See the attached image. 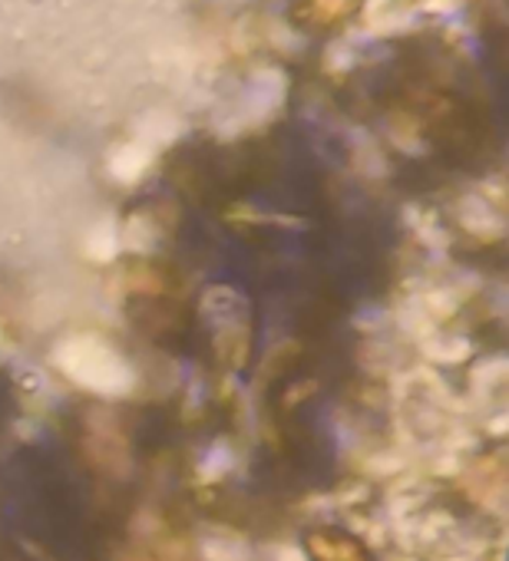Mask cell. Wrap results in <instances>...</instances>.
I'll use <instances>...</instances> for the list:
<instances>
[{"mask_svg": "<svg viewBox=\"0 0 509 561\" xmlns=\"http://www.w3.org/2000/svg\"><path fill=\"white\" fill-rule=\"evenodd\" d=\"M305 551L312 561H374L361 538L344 528H315L305 535Z\"/></svg>", "mask_w": 509, "mask_h": 561, "instance_id": "cell-1", "label": "cell"}]
</instances>
